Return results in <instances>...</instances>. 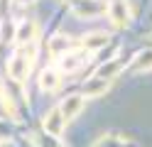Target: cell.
Masks as SVG:
<instances>
[{"label":"cell","mask_w":152,"mask_h":147,"mask_svg":"<svg viewBox=\"0 0 152 147\" xmlns=\"http://www.w3.org/2000/svg\"><path fill=\"white\" fill-rule=\"evenodd\" d=\"M86 61H88V52L86 49H83V52H74V54L66 52L64 56H59V69L64 74H74V71H79Z\"/></svg>","instance_id":"cell-3"},{"label":"cell","mask_w":152,"mask_h":147,"mask_svg":"<svg viewBox=\"0 0 152 147\" xmlns=\"http://www.w3.org/2000/svg\"><path fill=\"white\" fill-rule=\"evenodd\" d=\"M106 12H108L110 22L115 25V27H125V25L130 22V10H128V3H125V0H113Z\"/></svg>","instance_id":"cell-4"},{"label":"cell","mask_w":152,"mask_h":147,"mask_svg":"<svg viewBox=\"0 0 152 147\" xmlns=\"http://www.w3.org/2000/svg\"><path fill=\"white\" fill-rule=\"evenodd\" d=\"M34 52H37V42L32 44H20V49L15 52V56L7 61V76L12 78L15 83H22L32 71L34 64Z\"/></svg>","instance_id":"cell-1"},{"label":"cell","mask_w":152,"mask_h":147,"mask_svg":"<svg viewBox=\"0 0 152 147\" xmlns=\"http://www.w3.org/2000/svg\"><path fill=\"white\" fill-rule=\"evenodd\" d=\"M83 49L91 54V52H96V49H101V47H106L108 44V34L106 32H93V34H88L86 39H83Z\"/></svg>","instance_id":"cell-12"},{"label":"cell","mask_w":152,"mask_h":147,"mask_svg":"<svg viewBox=\"0 0 152 147\" xmlns=\"http://www.w3.org/2000/svg\"><path fill=\"white\" fill-rule=\"evenodd\" d=\"M81 108H83V98H81V96H76V93L69 96V98H64V101L59 103V110H61V115L66 118V123L74 120V118L81 113Z\"/></svg>","instance_id":"cell-7"},{"label":"cell","mask_w":152,"mask_h":147,"mask_svg":"<svg viewBox=\"0 0 152 147\" xmlns=\"http://www.w3.org/2000/svg\"><path fill=\"white\" fill-rule=\"evenodd\" d=\"M37 32H39V27H37L34 20H25V22L17 27V44H32V42H37Z\"/></svg>","instance_id":"cell-8"},{"label":"cell","mask_w":152,"mask_h":147,"mask_svg":"<svg viewBox=\"0 0 152 147\" xmlns=\"http://www.w3.org/2000/svg\"><path fill=\"white\" fill-rule=\"evenodd\" d=\"M108 5L101 3V0H76L74 3V12L79 17H98V15H106Z\"/></svg>","instance_id":"cell-2"},{"label":"cell","mask_w":152,"mask_h":147,"mask_svg":"<svg viewBox=\"0 0 152 147\" xmlns=\"http://www.w3.org/2000/svg\"><path fill=\"white\" fill-rule=\"evenodd\" d=\"M132 69H135V71H150L152 69V49L140 52L135 56V61H132Z\"/></svg>","instance_id":"cell-13"},{"label":"cell","mask_w":152,"mask_h":147,"mask_svg":"<svg viewBox=\"0 0 152 147\" xmlns=\"http://www.w3.org/2000/svg\"><path fill=\"white\" fill-rule=\"evenodd\" d=\"M108 88H110V81H108V78L91 76L88 81L83 83V96H86V98H101V96H106Z\"/></svg>","instance_id":"cell-6"},{"label":"cell","mask_w":152,"mask_h":147,"mask_svg":"<svg viewBox=\"0 0 152 147\" xmlns=\"http://www.w3.org/2000/svg\"><path fill=\"white\" fill-rule=\"evenodd\" d=\"M12 3H17V5H30V3H34V0H12Z\"/></svg>","instance_id":"cell-14"},{"label":"cell","mask_w":152,"mask_h":147,"mask_svg":"<svg viewBox=\"0 0 152 147\" xmlns=\"http://www.w3.org/2000/svg\"><path fill=\"white\" fill-rule=\"evenodd\" d=\"M123 71V61L120 59H110V61H106L98 71H96V76H101V78H108V81H113L118 74Z\"/></svg>","instance_id":"cell-11"},{"label":"cell","mask_w":152,"mask_h":147,"mask_svg":"<svg viewBox=\"0 0 152 147\" xmlns=\"http://www.w3.org/2000/svg\"><path fill=\"white\" fill-rule=\"evenodd\" d=\"M59 86H61V71H56V69H44L42 76H39V88L47 91V93H52Z\"/></svg>","instance_id":"cell-9"},{"label":"cell","mask_w":152,"mask_h":147,"mask_svg":"<svg viewBox=\"0 0 152 147\" xmlns=\"http://www.w3.org/2000/svg\"><path fill=\"white\" fill-rule=\"evenodd\" d=\"M74 47H76V42H71V39H69V37H64V34H56V37L49 39V52H52L54 59L64 56L66 52H71Z\"/></svg>","instance_id":"cell-10"},{"label":"cell","mask_w":152,"mask_h":147,"mask_svg":"<svg viewBox=\"0 0 152 147\" xmlns=\"http://www.w3.org/2000/svg\"><path fill=\"white\" fill-rule=\"evenodd\" d=\"M44 130L49 132V135H54V137H61V132H64V125H66V118L61 115V110H59V105L56 108H52L49 113L44 115Z\"/></svg>","instance_id":"cell-5"}]
</instances>
